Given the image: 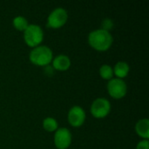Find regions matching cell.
<instances>
[{
	"mask_svg": "<svg viewBox=\"0 0 149 149\" xmlns=\"http://www.w3.org/2000/svg\"><path fill=\"white\" fill-rule=\"evenodd\" d=\"M86 120V113L84 109L79 106L72 107L68 113V121L69 123L75 127H80L83 125Z\"/></svg>",
	"mask_w": 149,
	"mask_h": 149,
	"instance_id": "obj_8",
	"label": "cell"
},
{
	"mask_svg": "<svg viewBox=\"0 0 149 149\" xmlns=\"http://www.w3.org/2000/svg\"><path fill=\"white\" fill-rule=\"evenodd\" d=\"M71 65V60L68 56L60 54L52 60V67L58 71H65Z\"/></svg>",
	"mask_w": 149,
	"mask_h": 149,
	"instance_id": "obj_9",
	"label": "cell"
},
{
	"mask_svg": "<svg viewBox=\"0 0 149 149\" xmlns=\"http://www.w3.org/2000/svg\"><path fill=\"white\" fill-rule=\"evenodd\" d=\"M107 91L113 98L121 99L127 94V86L123 79L113 78L107 84Z\"/></svg>",
	"mask_w": 149,
	"mask_h": 149,
	"instance_id": "obj_4",
	"label": "cell"
},
{
	"mask_svg": "<svg viewBox=\"0 0 149 149\" xmlns=\"http://www.w3.org/2000/svg\"><path fill=\"white\" fill-rule=\"evenodd\" d=\"M67 17V11L64 8H56L50 13L48 17V25L52 28H59L66 23Z\"/></svg>",
	"mask_w": 149,
	"mask_h": 149,
	"instance_id": "obj_6",
	"label": "cell"
},
{
	"mask_svg": "<svg viewBox=\"0 0 149 149\" xmlns=\"http://www.w3.org/2000/svg\"><path fill=\"white\" fill-rule=\"evenodd\" d=\"M24 38L29 46H38L44 38V32L42 28L38 24H29L24 31Z\"/></svg>",
	"mask_w": 149,
	"mask_h": 149,
	"instance_id": "obj_3",
	"label": "cell"
},
{
	"mask_svg": "<svg viewBox=\"0 0 149 149\" xmlns=\"http://www.w3.org/2000/svg\"><path fill=\"white\" fill-rule=\"evenodd\" d=\"M43 127L48 132H53L58 129V122L54 118L47 117L43 120Z\"/></svg>",
	"mask_w": 149,
	"mask_h": 149,
	"instance_id": "obj_12",
	"label": "cell"
},
{
	"mask_svg": "<svg viewBox=\"0 0 149 149\" xmlns=\"http://www.w3.org/2000/svg\"><path fill=\"white\" fill-rule=\"evenodd\" d=\"M136 149H149L148 140H143L140 141L136 147Z\"/></svg>",
	"mask_w": 149,
	"mask_h": 149,
	"instance_id": "obj_16",
	"label": "cell"
},
{
	"mask_svg": "<svg viewBox=\"0 0 149 149\" xmlns=\"http://www.w3.org/2000/svg\"><path fill=\"white\" fill-rule=\"evenodd\" d=\"M54 143L58 149H66L72 143V134L69 129L60 127L56 130L54 135Z\"/></svg>",
	"mask_w": 149,
	"mask_h": 149,
	"instance_id": "obj_7",
	"label": "cell"
},
{
	"mask_svg": "<svg viewBox=\"0 0 149 149\" xmlns=\"http://www.w3.org/2000/svg\"><path fill=\"white\" fill-rule=\"evenodd\" d=\"M100 74L105 79H112L113 76V69L108 65H103L100 68Z\"/></svg>",
	"mask_w": 149,
	"mask_h": 149,
	"instance_id": "obj_14",
	"label": "cell"
},
{
	"mask_svg": "<svg viewBox=\"0 0 149 149\" xmlns=\"http://www.w3.org/2000/svg\"><path fill=\"white\" fill-rule=\"evenodd\" d=\"M13 25L18 31H24L29 25L28 21L23 16H17L13 19Z\"/></svg>",
	"mask_w": 149,
	"mask_h": 149,
	"instance_id": "obj_13",
	"label": "cell"
},
{
	"mask_svg": "<svg viewBox=\"0 0 149 149\" xmlns=\"http://www.w3.org/2000/svg\"><path fill=\"white\" fill-rule=\"evenodd\" d=\"M45 72L47 74V75H49V76H51V75H52L53 74V72H54V68L52 67V66H51V65H46V67H45Z\"/></svg>",
	"mask_w": 149,
	"mask_h": 149,
	"instance_id": "obj_17",
	"label": "cell"
},
{
	"mask_svg": "<svg viewBox=\"0 0 149 149\" xmlns=\"http://www.w3.org/2000/svg\"><path fill=\"white\" fill-rule=\"evenodd\" d=\"M30 60L34 65L46 66L52 60V51L46 45L36 46L30 52Z\"/></svg>",
	"mask_w": 149,
	"mask_h": 149,
	"instance_id": "obj_2",
	"label": "cell"
},
{
	"mask_svg": "<svg viewBox=\"0 0 149 149\" xmlns=\"http://www.w3.org/2000/svg\"><path fill=\"white\" fill-rule=\"evenodd\" d=\"M111 110V104L106 98H97L91 106V113L96 118L106 117Z\"/></svg>",
	"mask_w": 149,
	"mask_h": 149,
	"instance_id": "obj_5",
	"label": "cell"
},
{
	"mask_svg": "<svg viewBox=\"0 0 149 149\" xmlns=\"http://www.w3.org/2000/svg\"><path fill=\"white\" fill-rule=\"evenodd\" d=\"M136 133L145 140L149 138V120L148 119L140 120L135 126Z\"/></svg>",
	"mask_w": 149,
	"mask_h": 149,
	"instance_id": "obj_10",
	"label": "cell"
},
{
	"mask_svg": "<svg viewBox=\"0 0 149 149\" xmlns=\"http://www.w3.org/2000/svg\"><path fill=\"white\" fill-rule=\"evenodd\" d=\"M129 72V65L127 62L125 61H119L113 69V73L119 78V79H123L125 78Z\"/></svg>",
	"mask_w": 149,
	"mask_h": 149,
	"instance_id": "obj_11",
	"label": "cell"
},
{
	"mask_svg": "<svg viewBox=\"0 0 149 149\" xmlns=\"http://www.w3.org/2000/svg\"><path fill=\"white\" fill-rule=\"evenodd\" d=\"M101 25H102V28H101V29L109 31V30L112 29V27H113V20H112V19H110V18H105V19L102 21Z\"/></svg>",
	"mask_w": 149,
	"mask_h": 149,
	"instance_id": "obj_15",
	"label": "cell"
},
{
	"mask_svg": "<svg viewBox=\"0 0 149 149\" xmlns=\"http://www.w3.org/2000/svg\"><path fill=\"white\" fill-rule=\"evenodd\" d=\"M113 36L107 31L97 29L91 31L88 35V42L90 45L97 51H107L113 44Z\"/></svg>",
	"mask_w": 149,
	"mask_h": 149,
	"instance_id": "obj_1",
	"label": "cell"
}]
</instances>
